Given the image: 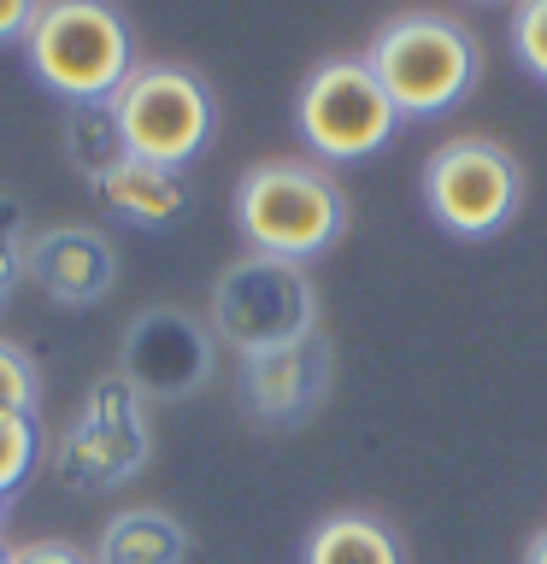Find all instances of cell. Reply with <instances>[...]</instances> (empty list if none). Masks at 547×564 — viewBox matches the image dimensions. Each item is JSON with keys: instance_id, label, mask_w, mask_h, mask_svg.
Listing matches in <instances>:
<instances>
[{"instance_id": "5b68a950", "label": "cell", "mask_w": 547, "mask_h": 564, "mask_svg": "<svg viewBox=\"0 0 547 564\" xmlns=\"http://www.w3.org/2000/svg\"><path fill=\"white\" fill-rule=\"evenodd\" d=\"M106 106L118 118L124 153L165 171H183L212 141V123H218L212 88L189 65H136Z\"/></svg>"}, {"instance_id": "ba28073f", "label": "cell", "mask_w": 547, "mask_h": 564, "mask_svg": "<svg viewBox=\"0 0 547 564\" xmlns=\"http://www.w3.org/2000/svg\"><path fill=\"white\" fill-rule=\"evenodd\" d=\"M524 200V165L489 135H459L423 159V206L441 229L483 241L512 224Z\"/></svg>"}, {"instance_id": "3957f363", "label": "cell", "mask_w": 547, "mask_h": 564, "mask_svg": "<svg viewBox=\"0 0 547 564\" xmlns=\"http://www.w3.org/2000/svg\"><path fill=\"white\" fill-rule=\"evenodd\" d=\"M24 47H30L35 77L71 106L112 100L118 83L136 70L130 24H124L112 0H42Z\"/></svg>"}, {"instance_id": "30bf717a", "label": "cell", "mask_w": 547, "mask_h": 564, "mask_svg": "<svg viewBox=\"0 0 547 564\" xmlns=\"http://www.w3.org/2000/svg\"><path fill=\"white\" fill-rule=\"evenodd\" d=\"M24 276L60 306H95L118 289V247L95 224H60V229H35Z\"/></svg>"}, {"instance_id": "cb8c5ba5", "label": "cell", "mask_w": 547, "mask_h": 564, "mask_svg": "<svg viewBox=\"0 0 547 564\" xmlns=\"http://www.w3.org/2000/svg\"><path fill=\"white\" fill-rule=\"evenodd\" d=\"M0 518H7V494H0Z\"/></svg>"}, {"instance_id": "9a60e30c", "label": "cell", "mask_w": 547, "mask_h": 564, "mask_svg": "<svg viewBox=\"0 0 547 564\" xmlns=\"http://www.w3.org/2000/svg\"><path fill=\"white\" fill-rule=\"evenodd\" d=\"M65 148H71V165H77L88 183H100L106 171L118 165V159H130L124 153V135H118V118H112V106L106 100H83V106H71V123H65Z\"/></svg>"}, {"instance_id": "277c9868", "label": "cell", "mask_w": 547, "mask_h": 564, "mask_svg": "<svg viewBox=\"0 0 547 564\" xmlns=\"http://www.w3.org/2000/svg\"><path fill=\"white\" fill-rule=\"evenodd\" d=\"M212 335L224 347H236L242 359H259V352L318 335V294L307 264L271 259V253L236 259L212 282Z\"/></svg>"}, {"instance_id": "5bb4252c", "label": "cell", "mask_w": 547, "mask_h": 564, "mask_svg": "<svg viewBox=\"0 0 547 564\" xmlns=\"http://www.w3.org/2000/svg\"><path fill=\"white\" fill-rule=\"evenodd\" d=\"M307 564H400V541L371 511H335L307 535Z\"/></svg>"}, {"instance_id": "603a6c76", "label": "cell", "mask_w": 547, "mask_h": 564, "mask_svg": "<svg viewBox=\"0 0 547 564\" xmlns=\"http://www.w3.org/2000/svg\"><path fill=\"white\" fill-rule=\"evenodd\" d=\"M0 564H12V553H7V546H0Z\"/></svg>"}, {"instance_id": "6da1fadb", "label": "cell", "mask_w": 547, "mask_h": 564, "mask_svg": "<svg viewBox=\"0 0 547 564\" xmlns=\"http://www.w3.org/2000/svg\"><path fill=\"white\" fill-rule=\"evenodd\" d=\"M365 65L377 70V83L388 88V100L406 123L453 112L483 77V47L448 12H400L365 47Z\"/></svg>"}, {"instance_id": "8992f818", "label": "cell", "mask_w": 547, "mask_h": 564, "mask_svg": "<svg viewBox=\"0 0 547 564\" xmlns=\"http://www.w3.org/2000/svg\"><path fill=\"white\" fill-rule=\"evenodd\" d=\"M148 453H153L148 400L112 370V377H100L88 388L83 412L65 423L60 441H53V476H60L71 494H106V488L130 482V476L148 465Z\"/></svg>"}, {"instance_id": "4fadbf2b", "label": "cell", "mask_w": 547, "mask_h": 564, "mask_svg": "<svg viewBox=\"0 0 547 564\" xmlns=\"http://www.w3.org/2000/svg\"><path fill=\"white\" fill-rule=\"evenodd\" d=\"M183 558H189V529L159 506L118 511L95 546V564H183Z\"/></svg>"}, {"instance_id": "ffe728a7", "label": "cell", "mask_w": 547, "mask_h": 564, "mask_svg": "<svg viewBox=\"0 0 547 564\" xmlns=\"http://www.w3.org/2000/svg\"><path fill=\"white\" fill-rule=\"evenodd\" d=\"M12 564H95L83 553V546H71V541H30V546H18Z\"/></svg>"}, {"instance_id": "8fae6325", "label": "cell", "mask_w": 547, "mask_h": 564, "mask_svg": "<svg viewBox=\"0 0 547 564\" xmlns=\"http://www.w3.org/2000/svg\"><path fill=\"white\" fill-rule=\"evenodd\" d=\"M330 370H335L330 341L324 335H307V341H294V347L242 359V400L254 405L265 423H300L330 394Z\"/></svg>"}, {"instance_id": "52a82bcc", "label": "cell", "mask_w": 547, "mask_h": 564, "mask_svg": "<svg viewBox=\"0 0 547 564\" xmlns=\"http://www.w3.org/2000/svg\"><path fill=\"white\" fill-rule=\"evenodd\" d=\"M294 123H300V135H307V148L318 159L347 165V159L383 153L400 130V112H395L388 88L377 83V70L365 59H324L307 83H300Z\"/></svg>"}, {"instance_id": "9c48e42d", "label": "cell", "mask_w": 547, "mask_h": 564, "mask_svg": "<svg viewBox=\"0 0 547 564\" xmlns=\"http://www.w3.org/2000/svg\"><path fill=\"white\" fill-rule=\"evenodd\" d=\"M212 341L218 335L201 317H189L183 306H148L124 329L118 377L141 400H183L194 388H206L212 377Z\"/></svg>"}, {"instance_id": "7a4b0ae2", "label": "cell", "mask_w": 547, "mask_h": 564, "mask_svg": "<svg viewBox=\"0 0 547 564\" xmlns=\"http://www.w3.org/2000/svg\"><path fill=\"white\" fill-rule=\"evenodd\" d=\"M236 229L254 253L307 264L347 229V194L324 165L265 159L236 183Z\"/></svg>"}, {"instance_id": "ac0fdd59", "label": "cell", "mask_w": 547, "mask_h": 564, "mask_svg": "<svg viewBox=\"0 0 547 564\" xmlns=\"http://www.w3.org/2000/svg\"><path fill=\"white\" fill-rule=\"evenodd\" d=\"M512 53L536 83H547V0H518L512 7Z\"/></svg>"}, {"instance_id": "e0dca14e", "label": "cell", "mask_w": 547, "mask_h": 564, "mask_svg": "<svg viewBox=\"0 0 547 564\" xmlns=\"http://www.w3.org/2000/svg\"><path fill=\"white\" fill-rule=\"evenodd\" d=\"M42 400V377H35V359L18 341H0V412H30Z\"/></svg>"}, {"instance_id": "7402d4cb", "label": "cell", "mask_w": 547, "mask_h": 564, "mask_svg": "<svg viewBox=\"0 0 547 564\" xmlns=\"http://www.w3.org/2000/svg\"><path fill=\"white\" fill-rule=\"evenodd\" d=\"M524 564H547V529H541V535H529V546H524Z\"/></svg>"}, {"instance_id": "d4e9b609", "label": "cell", "mask_w": 547, "mask_h": 564, "mask_svg": "<svg viewBox=\"0 0 547 564\" xmlns=\"http://www.w3.org/2000/svg\"><path fill=\"white\" fill-rule=\"evenodd\" d=\"M0 300H7V294H0Z\"/></svg>"}, {"instance_id": "44dd1931", "label": "cell", "mask_w": 547, "mask_h": 564, "mask_svg": "<svg viewBox=\"0 0 547 564\" xmlns=\"http://www.w3.org/2000/svg\"><path fill=\"white\" fill-rule=\"evenodd\" d=\"M42 0H0V42H24Z\"/></svg>"}, {"instance_id": "d6986e66", "label": "cell", "mask_w": 547, "mask_h": 564, "mask_svg": "<svg viewBox=\"0 0 547 564\" xmlns=\"http://www.w3.org/2000/svg\"><path fill=\"white\" fill-rule=\"evenodd\" d=\"M24 253H30V229H24V206L12 194H0V294L24 276Z\"/></svg>"}, {"instance_id": "2e32d148", "label": "cell", "mask_w": 547, "mask_h": 564, "mask_svg": "<svg viewBox=\"0 0 547 564\" xmlns=\"http://www.w3.org/2000/svg\"><path fill=\"white\" fill-rule=\"evenodd\" d=\"M35 453H42L35 417L30 412H0V494H12L35 470Z\"/></svg>"}, {"instance_id": "7c38bea8", "label": "cell", "mask_w": 547, "mask_h": 564, "mask_svg": "<svg viewBox=\"0 0 547 564\" xmlns=\"http://www.w3.org/2000/svg\"><path fill=\"white\" fill-rule=\"evenodd\" d=\"M95 194L106 200V212H118V218H130V224H141V229L176 224V218L189 212L183 171L148 165V159H118V165L95 183Z\"/></svg>"}]
</instances>
